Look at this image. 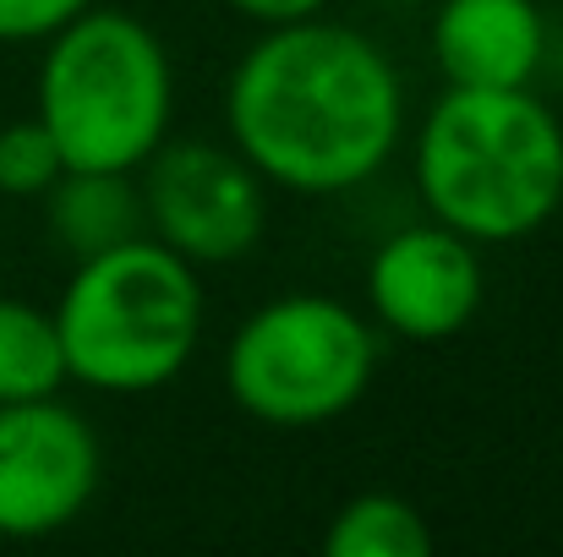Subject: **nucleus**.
<instances>
[{
  "label": "nucleus",
  "instance_id": "nucleus-1",
  "mask_svg": "<svg viewBox=\"0 0 563 557\" xmlns=\"http://www.w3.org/2000/svg\"><path fill=\"white\" fill-rule=\"evenodd\" d=\"M235 154L274 186L329 197L373 181L405 126L394 60L367 33L301 16L268 27L230 71Z\"/></svg>",
  "mask_w": 563,
  "mask_h": 557
},
{
  "label": "nucleus",
  "instance_id": "nucleus-2",
  "mask_svg": "<svg viewBox=\"0 0 563 557\" xmlns=\"http://www.w3.org/2000/svg\"><path fill=\"white\" fill-rule=\"evenodd\" d=\"M416 186L465 241H526L563 202V126L531 88H449L421 126Z\"/></svg>",
  "mask_w": 563,
  "mask_h": 557
},
{
  "label": "nucleus",
  "instance_id": "nucleus-3",
  "mask_svg": "<svg viewBox=\"0 0 563 557\" xmlns=\"http://www.w3.org/2000/svg\"><path fill=\"white\" fill-rule=\"evenodd\" d=\"M49 318L71 382L99 393H154L187 371L202 339V285L181 252L132 235L77 257Z\"/></svg>",
  "mask_w": 563,
  "mask_h": 557
},
{
  "label": "nucleus",
  "instance_id": "nucleus-4",
  "mask_svg": "<svg viewBox=\"0 0 563 557\" xmlns=\"http://www.w3.org/2000/svg\"><path fill=\"white\" fill-rule=\"evenodd\" d=\"M176 77L159 33L132 11H77L49 33L38 66V121L66 170H143L165 143Z\"/></svg>",
  "mask_w": 563,
  "mask_h": 557
},
{
  "label": "nucleus",
  "instance_id": "nucleus-5",
  "mask_svg": "<svg viewBox=\"0 0 563 557\" xmlns=\"http://www.w3.org/2000/svg\"><path fill=\"white\" fill-rule=\"evenodd\" d=\"M377 371V334L334 296H279L257 307L230 350L224 388L263 426H323L345 415Z\"/></svg>",
  "mask_w": 563,
  "mask_h": 557
},
{
  "label": "nucleus",
  "instance_id": "nucleus-6",
  "mask_svg": "<svg viewBox=\"0 0 563 557\" xmlns=\"http://www.w3.org/2000/svg\"><path fill=\"white\" fill-rule=\"evenodd\" d=\"M143 219L191 268L235 263L263 235V176L213 143H159L143 159Z\"/></svg>",
  "mask_w": 563,
  "mask_h": 557
},
{
  "label": "nucleus",
  "instance_id": "nucleus-7",
  "mask_svg": "<svg viewBox=\"0 0 563 557\" xmlns=\"http://www.w3.org/2000/svg\"><path fill=\"white\" fill-rule=\"evenodd\" d=\"M99 492L93 426L49 399L0 404V536L44 542L66 531Z\"/></svg>",
  "mask_w": 563,
  "mask_h": 557
},
{
  "label": "nucleus",
  "instance_id": "nucleus-8",
  "mask_svg": "<svg viewBox=\"0 0 563 557\" xmlns=\"http://www.w3.org/2000/svg\"><path fill=\"white\" fill-rule=\"evenodd\" d=\"M482 290H487V274H482L476 241H465L460 230L438 219L394 230L367 268V301L377 323L416 345L454 339L476 318Z\"/></svg>",
  "mask_w": 563,
  "mask_h": 557
},
{
  "label": "nucleus",
  "instance_id": "nucleus-9",
  "mask_svg": "<svg viewBox=\"0 0 563 557\" xmlns=\"http://www.w3.org/2000/svg\"><path fill=\"white\" fill-rule=\"evenodd\" d=\"M432 60L449 88H531L548 60V22L537 0H443Z\"/></svg>",
  "mask_w": 563,
  "mask_h": 557
},
{
  "label": "nucleus",
  "instance_id": "nucleus-10",
  "mask_svg": "<svg viewBox=\"0 0 563 557\" xmlns=\"http://www.w3.org/2000/svg\"><path fill=\"white\" fill-rule=\"evenodd\" d=\"M44 197L49 235L66 257H93L143 235V191L132 170H60Z\"/></svg>",
  "mask_w": 563,
  "mask_h": 557
},
{
  "label": "nucleus",
  "instance_id": "nucleus-11",
  "mask_svg": "<svg viewBox=\"0 0 563 557\" xmlns=\"http://www.w3.org/2000/svg\"><path fill=\"white\" fill-rule=\"evenodd\" d=\"M66 382V356H60V334L55 318L0 296V404H22V399H49Z\"/></svg>",
  "mask_w": 563,
  "mask_h": 557
},
{
  "label": "nucleus",
  "instance_id": "nucleus-12",
  "mask_svg": "<svg viewBox=\"0 0 563 557\" xmlns=\"http://www.w3.org/2000/svg\"><path fill=\"white\" fill-rule=\"evenodd\" d=\"M323 553L329 557H427L432 553V531H427L416 503H405L394 492H362L323 531Z\"/></svg>",
  "mask_w": 563,
  "mask_h": 557
},
{
  "label": "nucleus",
  "instance_id": "nucleus-13",
  "mask_svg": "<svg viewBox=\"0 0 563 557\" xmlns=\"http://www.w3.org/2000/svg\"><path fill=\"white\" fill-rule=\"evenodd\" d=\"M60 170H66V159L38 115L0 126V191L5 197H44Z\"/></svg>",
  "mask_w": 563,
  "mask_h": 557
},
{
  "label": "nucleus",
  "instance_id": "nucleus-14",
  "mask_svg": "<svg viewBox=\"0 0 563 557\" xmlns=\"http://www.w3.org/2000/svg\"><path fill=\"white\" fill-rule=\"evenodd\" d=\"M93 0H0V44H33L60 33Z\"/></svg>",
  "mask_w": 563,
  "mask_h": 557
},
{
  "label": "nucleus",
  "instance_id": "nucleus-15",
  "mask_svg": "<svg viewBox=\"0 0 563 557\" xmlns=\"http://www.w3.org/2000/svg\"><path fill=\"white\" fill-rule=\"evenodd\" d=\"M230 11L263 22V27H279V22H301V16H318L329 0H224Z\"/></svg>",
  "mask_w": 563,
  "mask_h": 557
},
{
  "label": "nucleus",
  "instance_id": "nucleus-16",
  "mask_svg": "<svg viewBox=\"0 0 563 557\" xmlns=\"http://www.w3.org/2000/svg\"><path fill=\"white\" fill-rule=\"evenodd\" d=\"M553 66H559V82H563V27H559V38H553Z\"/></svg>",
  "mask_w": 563,
  "mask_h": 557
}]
</instances>
